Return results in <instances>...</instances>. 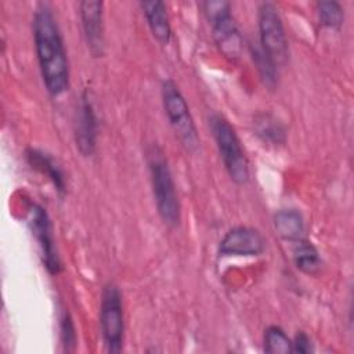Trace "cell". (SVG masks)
<instances>
[{
    "label": "cell",
    "mask_w": 354,
    "mask_h": 354,
    "mask_svg": "<svg viewBox=\"0 0 354 354\" xmlns=\"http://www.w3.org/2000/svg\"><path fill=\"white\" fill-rule=\"evenodd\" d=\"M147 156L158 213L163 223L174 227L180 221V202L169 163L163 152L155 145L148 149Z\"/></svg>",
    "instance_id": "2"
},
{
    "label": "cell",
    "mask_w": 354,
    "mask_h": 354,
    "mask_svg": "<svg viewBox=\"0 0 354 354\" xmlns=\"http://www.w3.org/2000/svg\"><path fill=\"white\" fill-rule=\"evenodd\" d=\"M140 7L145 15V19L153 37L160 44H167L171 37V28L165 3L159 0L141 1Z\"/></svg>",
    "instance_id": "12"
},
{
    "label": "cell",
    "mask_w": 354,
    "mask_h": 354,
    "mask_svg": "<svg viewBox=\"0 0 354 354\" xmlns=\"http://www.w3.org/2000/svg\"><path fill=\"white\" fill-rule=\"evenodd\" d=\"M202 8L209 22H213L217 18L231 12V4L224 0H207L202 3Z\"/></svg>",
    "instance_id": "21"
},
{
    "label": "cell",
    "mask_w": 354,
    "mask_h": 354,
    "mask_svg": "<svg viewBox=\"0 0 354 354\" xmlns=\"http://www.w3.org/2000/svg\"><path fill=\"white\" fill-rule=\"evenodd\" d=\"M252 59L259 71V75L263 80V83L272 88L277 84L278 80V65L270 58V55L261 48L260 44L250 47Z\"/></svg>",
    "instance_id": "17"
},
{
    "label": "cell",
    "mask_w": 354,
    "mask_h": 354,
    "mask_svg": "<svg viewBox=\"0 0 354 354\" xmlns=\"http://www.w3.org/2000/svg\"><path fill=\"white\" fill-rule=\"evenodd\" d=\"M213 39L218 51L230 61H238L243 48V39L231 12L210 22Z\"/></svg>",
    "instance_id": "11"
},
{
    "label": "cell",
    "mask_w": 354,
    "mask_h": 354,
    "mask_svg": "<svg viewBox=\"0 0 354 354\" xmlns=\"http://www.w3.org/2000/svg\"><path fill=\"white\" fill-rule=\"evenodd\" d=\"M209 124L228 176L238 185L246 184L249 180V162L235 129L221 115H212Z\"/></svg>",
    "instance_id": "3"
},
{
    "label": "cell",
    "mask_w": 354,
    "mask_h": 354,
    "mask_svg": "<svg viewBox=\"0 0 354 354\" xmlns=\"http://www.w3.org/2000/svg\"><path fill=\"white\" fill-rule=\"evenodd\" d=\"M264 351L268 354H288L292 351V340L277 325L264 330Z\"/></svg>",
    "instance_id": "18"
},
{
    "label": "cell",
    "mask_w": 354,
    "mask_h": 354,
    "mask_svg": "<svg viewBox=\"0 0 354 354\" xmlns=\"http://www.w3.org/2000/svg\"><path fill=\"white\" fill-rule=\"evenodd\" d=\"M259 32L260 46L270 58L281 65L289 57V46L286 33L278 8L272 3H261L259 7Z\"/></svg>",
    "instance_id": "6"
},
{
    "label": "cell",
    "mask_w": 354,
    "mask_h": 354,
    "mask_svg": "<svg viewBox=\"0 0 354 354\" xmlns=\"http://www.w3.org/2000/svg\"><path fill=\"white\" fill-rule=\"evenodd\" d=\"M317 14L321 25L330 28V29H339L344 19V12L342 6L337 1L333 0H324L317 3Z\"/></svg>",
    "instance_id": "19"
},
{
    "label": "cell",
    "mask_w": 354,
    "mask_h": 354,
    "mask_svg": "<svg viewBox=\"0 0 354 354\" xmlns=\"http://www.w3.org/2000/svg\"><path fill=\"white\" fill-rule=\"evenodd\" d=\"M292 351L293 353H300V354H308L314 351L311 339L308 337L307 333L304 332H297L295 339L292 340Z\"/></svg>",
    "instance_id": "22"
},
{
    "label": "cell",
    "mask_w": 354,
    "mask_h": 354,
    "mask_svg": "<svg viewBox=\"0 0 354 354\" xmlns=\"http://www.w3.org/2000/svg\"><path fill=\"white\" fill-rule=\"evenodd\" d=\"M293 260L296 267L308 275L317 274L321 268V257L317 248L306 239H300L296 242L293 250Z\"/></svg>",
    "instance_id": "15"
},
{
    "label": "cell",
    "mask_w": 354,
    "mask_h": 354,
    "mask_svg": "<svg viewBox=\"0 0 354 354\" xmlns=\"http://www.w3.org/2000/svg\"><path fill=\"white\" fill-rule=\"evenodd\" d=\"M254 131L264 141L270 144H282L285 141L283 126L268 113H261L254 119Z\"/></svg>",
    "instance_id": "16"
},
{
    "label": "cell",
    "mask_w": 354,
    "mask_h": 354,
    "mask_svg": "<svg viewBox=\"0 0 354 354\" xmlns=\"http://www.w3.org/2000/svg\"><path fill=\"white\" fill-rule=\"evenodd\" d=\"M28 224L37 241L44 267L50 274L57 275L61 271V261L53 238L51 221L46 209H43L40 205H33L29 210Z\"/></svg>",
    "instance_id": "7"
},
{
    "label": "cell",
    "mask_w": 354,
    "mask_h": 354,
    "mask_svg": "<svg viewBox=\"0 0 354 354\" xmlns=\"http://www.w3.org/2000/svg\"><path fill=\"white\" fill-rule=\"evenodd\" d=\"M76 147L82 155L90 156L97 144V116L88 91H83L75 123Z\"/></svg>",
    "instance_id": "9"
},
{
    "label": "cell",
    "mask_w": 354,
    "mask_h": 354,
    "mask_svg": "<svg viewBox=\"0 0 354 354\" xmlns=\"http://www.w3.org/2000/svg\"><path fill=\"white\" fill-rule=\"evenodd\" d=\"M26 160L30 165V167L40 171L41 174H46L61 195L65 192L66 184H65L64 173L61 167L57 165V162L48 153L40 149H28Z\"/></svg>",
    "instance_id": "13"
},
{
    "label": "cell",
    "mask_w": 354,
    "mask_h": 354,
    "mask_svg": "<svg viewBox=\"0 0 354 354\" xmlns=\"http://www.w3.org/2000/svg\"><path fill=\"white\" fill-rule=\"evenodd\" d=\"M266 249L264 236L252 227H234L220 241V256H259Z\"/></svg>",
    "instance_id": "8"
},
{
    "label": "cell",
    "mask_w": 354,
    "mask_h": 354,
    "mask_svg": "<svg viewBox=\"0 0 354 354\" xmlns=\"http://www.w3.org/2000/svg\"><path fill=\"white\" fill-rule=\"evenodd\" d=\"M100 326L104 346L108 353H120L124 340V318L122 295L112 282L106 283L101 295Z\"/></svg>",
    "instance_id": "5"
},
{
    "label": "cell",
    "mask_w": 354,
    "mask_h": 354,
    "mask_svg": "<svg viewBox=\"0 0 354 354\" xmlns=\"http://www.w3.org/2000/svg\"><path fill=\"white\" fill-rule=\"evenodd\" d=\"M32 30L43 83L51 95H61L69 87V64L57 19L47 4L36 8Z\"/></svg>",
    "instance_id": "1"
},
{
    "label": "cell",
    "mask_w": 354,
    "mask_h": 354,
    "mask_svg": "<svg viewBox=\"0 0 354 354\" xmlns=\"http://www.w3.org/2000/svg\"><path fill=\"white\" fill-rule=\"evenodd\" d=\"M59 330H61V342L65 351H73L76 347V332L73 326V321L68 311H64L59 319Z\"/></svg>",
    "instance_id": "20"
},
{
    "label": "cell",
    "mask_w": 354,
    "mask_h": 354,
    "mask_svg": "<svg viewBox=\"0 0 354 354\" xmlns=\"http://www.w3.org/2000/svg\"><path fill=\"white\" fill-rule=\"evenodd\" d=\"M274 228L282 239L297 242L303 239L304 218L296 209H282L274 216Z\"/></svg>",
    "instance_id": "14"
},
{
    "label": "cell",
    "mask_w": 354,
    "mask_h": 354,
    "mask_svg": "<svg viewBox=\"0 0 354 354\" xmlns=\"http://www.w3.org/2000/svg\"><path fill=\"white\" fill-rule=\"evenodd\" d=\"M102 7V1L84 0L79 3V12L84 39L90 53L94 57H101L104 54Z\"/></svg>",
    "instance_id": "10"
},
{
    "label": "cell",
    "mask_w": 354,
    "mask_h": 354,
    "mask_svg": "<svg viewBox=\"0 0 354 354\" xmlns=\"http://www.w3.org/2000/svg\"><path fill=\"white\" fill-rule=\"evenodd\" d=\"M162 102L169 123L181 144L189 151L196 149L199 145V136L194 119L184 95L170 79H166L162 83Z\"/></svg>",
    "instance_id": "4"
}]
</instances>
